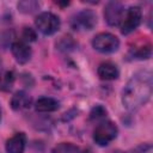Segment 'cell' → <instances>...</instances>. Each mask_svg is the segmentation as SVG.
<instances>
[{
  "instance_id": "1",
  "label": "cell",
  "mask_w": 153,
  "mask_h": 153,
  "mask_svg": "<svg viewBox=\"0 0 153 153\" xmlns=\"http://www.w3.org/2000/svg\"><path fill=\"white\" fill-rule=\"evenodd\" d=\"M153 76L148 69L139 71L127 81L122 90V104L129 111L142 108L152 96Z\"/></svg>"
},
{
  "instance_id": "2",
  "label": "cell",
  "mask_w": 153,
  "mask_h": 153,
  "mask_svg": "<svg viewBox=\"0 0 153 153\" xmlns=\"http://www.w3.org/2000/svg\"><path fill=\"white\" fill-rule=\"evenodd\" d=\"M118 129L111 121H104L99 123L93 131V141L98 146H108L112 140L116 139Z\"/></svg>"
},
{
  "instance_id": "3",
  "label": "cell",
  "mask_w": 153,
  "mask_h": 153,
  "mask_svg": "<svg viewBox=\"0 0 153 153\" xmlns=\"http://www.w3.org/2000/svg\"><path fill=\"white\" fill-rule=\"evenodd\" d=\"M92 47L103 54H111L120 48V39L110 32H100L92 39Z\"/></svg>"
},
{
  "instance_id": "4",
  "label": "cell",
  "mask_w": 153,
  "mask_h": 153,
  "mask_svg": "<svg viewBox=\"0 0 153 153\" xmlns=\"http://www.w3.org/2000/svg\"><path fill=\"white\" fill-rule=\"evenodd\" d=\"M36 29L45 36L55 33L60 29V18L51 12H42L35 19Z\"/></svg>"
},
{
  "instance_id": "5",
  "label": "cell",
  "mask_w": 153,
  "mask_h": 153,
  "mask_svg": "<svg viewBox=\"0 0 153 153\" xmlns=\"http://www.w3.org/2000/svg\"><path fill=\"white\" fill-rule=\"evenodd\" d=\"M141 19H142V12H141L140 7L131 6L128 10H126L123 19L120 24L121 33L122 35L131 33L134 30H136L139 27V25L141 24Z\"/></svg>"
},
{
  "instance_id": "6",
  "label": "cell",
  "mask_w": 153,
  "mask_h": 153,
  "mask_svg": "<svg viewBox=\"0 0 153 153\" xmlns=\"http://www.w3.org/2000/svg\"><path fill=\"white\" fill-rule=\"evenodd\" d=\"M97 24V16L92 10H82L78 12L71 22V25L76 31L92 30Z\"/></svg>"
},
{
  "instance_id": "7",
  "label": "cell",
  "mask_w": 153,
  "mask_h": 153,
  "mask_svg": "<svg viewBox=\"0 0 153 153\" xmlns=\"http://www.w3.org/2000/svg\"><path fill=\"white\" fill-rule=\"evenodd\" d=\"M124 6L118 1H109L104 7V18L110 26H118L124 16Z\"/></svg>"
},
{
  "instance_id": "8",
  "label": "cell",
  "mask_w": 153,
  "mask_h": 153,
  "mask_svg": "<svg viewBox=\"0 0 153 153\" xmlns=\"http://www.w3.org/2000/svg\"><path fill=\"white\" fill-rule=\"evenodd\" d=\"M11 51H12L13 57L16 59V61L19 65H24V63L29 62L31 59V55H32L31 48L23 41L13 42L11 45Z\"/></svg>"
},
{
  "instance_id": "9",
  "label": "cell",
  "mask_w": 153,
  "mask_h": 153,
  "mask_svg": "<svg viewBox=\"0 0 153 153\" xmlns=\"http://www.w3.org/2000/svg\"><path fill=\"white\" fill-rule=\"evenodd\" d=\"M26 146V135L24 133H17L6 141L5 148L7 153H23Z\"/></svg>"
},
{
  "instance_id": "10",
  "label": "cell",
  "mask_w": 153,
  "mask_h": 153,
  "mask_svg": "<svg viewBox=\"0 0 153 153\" xmlns=\"http://www.w3.org/2000/svg\"><path fill=\"white\" fill-rule=\"evenodd\" d=\"M10 104H11V108L13 110H16V111L26 110V109H29L31 106L32 98L25 91H18L12 96Z\"/></svg>"
},
{
  "instance_id": "11",
  "label": "cell",
  "mask_w": 153,
  "mask_h": 153,
  "mask_svg": "<svg viewBox=\"0 0 153 153\" xmlns=\"http://www.w3.org/2000/svg\"><path fill=\"white\" fill-rule=\"evenodd\" d=\"M97 74L99 76V79L102 80H115L118 78L120 75V72H118V68L115 63L112 62H103L99 65L98 69H97Z\"/></svg>"
},
{
  "instance_id": "12",
  "label": "cell",
  "mask_w": 153,
  "mask_h": 153,
  "mask_svg": "<svg viewBox=\"0 0 153 153\" xmlns=\"http://www.w3.org/2000/svg\"><path fill=\"white\" fill-rule=\"evenodd\" d=\"M60 104L51 97H41L35 104V109L38 112H53L59 109Z\"/></svg>"
},
{
  "instance_id": "13",
  "label": "cell",
  "mask_w": 153,
  "mask_h": 153,
  "mask_svg": "<svg viewBox=\"0 0 153 153\" xmlns=\"http://www.w3.org/2000/svg\"><path fill=\"white\" fill-rule=\"evenodd\" d=\"M51 153H81L79 147L75 146L74 143L71 142H61L57 143Z\"/></svg>"
},
{
  "instance_id": "14",
  "label": "cell",
  "mask_w": 153,
  "mask_h": 153,
  "mask_svg": "<svg viewBox=\"0 0 153 153\" xmlns=\"http://www.w3.org/2000/svg\"><path fill=\"white\" fill-rule=\"evenodd\" d=\"M39 7V4L33 0H26V1H20L18 2V10L23 13H32Z\"/></svg>"
},
{
  "instance_id": "15",
  "label": "cell",
  "mask_w": 153,
  "mask_h": 153,
  "mask_svg": "<svg viewBox=\"0 0 153 153\" xmlns=\"http://www.w3.org/2000/svg\"><path fill=\"white\" fill-rule=\"evenodd\" d=\"M106 116V109L103 108L102 105H96L91 112H90V118L92 121H99V120H104Z\"/></svg>"
},
{
  "instance_id": "16",
  "label": "cell",
  "mask_w": 153,
  "mask_h": 153,
  "mask_svg": "<svg viewBox=\"0 0 153 153\" xmlns=\"http://www.w3.org/2000/svg\"><path fill=\"white\" fill-rule=\"evenodd\" d=\"M14 81V76H13V73L12 72H6L4 76H1L0 79V88L1 90H10L12 87V84Z\"/></svg>"
},
{
  "instance_id": "17",
  "label": "cell",
  "mask_w": 153,
  "mask_h": 153,
  "mask_svg": "<svg viewBox=\"0 0 153 153\" xmlns=\"http://www.w3.org/2000/svg\"><path fill=\"white\" fill-rule=\"evenodd\" d=\"M22 36H23L24 41H26V42H35L36 38H37L36 31L33 29H31V27H24Z\"/></svg>"
},
{
  "instance_id": "18",
  "label": "cell",
  "mask_w": 153,
  "mask_h": 153,
  "mask_svg": "<svg viewBox=\"0 0 153 153\" xmlns=\"http://www.w3.org/2000/svg\"><path fill=\"white\" fill-rule=\"evenodd\" d=\"M0 118H1V111H0Z\"/></svg>"
}]
</instances>
